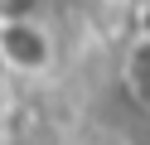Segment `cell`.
Masks as SVG:
<instances>
[{
    "instance_id": "obj_2",
    "label": "cell",
    "mask_w": 150,
    "mask_h": 145,
    "mask_svg": "<svg viewBox=\"0 0 150 145\" xmlns=\"http://www.w3.org/2000/svg\"><path fill=\"white\" fill-rule=\"evenodd\" d=\"M121 82H126V92L140 102V111H150V29L126 48V58H121Z\"/></svg>"
},
{
    "instance_id": "obj_1",
    "label": "cell",
    "mask_w": 150,
    "mask_h": 145,
    "mask_svg": "<svg viewBox=\"0 0 150 145\" xmlns=\"http://www.w3.org/2000/svg\"><path fill=\"white\" fill-rule=\"evenodd\" d=\"M0 58L15 73V82H34V77H49L58 68L63 44L39 10L10 5V10H0Z\"/></svg>"
},
{
    "instance_id": "obj_3",
    "label": "cell",
    "mask_w": 150,
    "mask_h": 145,
    "mask_svg": "<svg viewBox=\"0 0 150 145\" xmlns=\"http://www.w3.org/2000/svg\"><path fill=\"white\" fill-rule=\"evenodd\" d=\"M10 87H15V73H10V68H5V58H0V97L10 92Z\"/></svg>"
}]
</instances>
